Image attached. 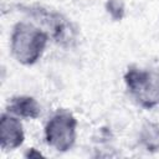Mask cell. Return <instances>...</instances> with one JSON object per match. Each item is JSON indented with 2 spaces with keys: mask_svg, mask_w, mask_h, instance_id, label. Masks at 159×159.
<instances>
[{
  "mask_svg": "<svg viewBox=\"0 0 159 159\" xmlns=\"http://www.w3.org/2000/svg\"><path fill=\"white\" fill-rule=\"evenodd\" d=\"M21 11L27 12L31 17L36 19L41 24H43L48 30H51V36L53 40L63 46V47H72L77 41V29L75 25L62 16L58 12L48 11L41 6H19Z\"/></svg>",
  "mask_w": 159,
  "mask_h": 159,
  "instance_id": "3957f363",
  "label": "cell"
},
{
  "mask_svg": "<svg viewBox=\"0 0 159 159\" xmlns=\"http://www.w3.org/2000/svg\"><path fill=\"white\" fill-rule=\"evenodd\" d=\"M106 10L114 21H120L124 17V4L120 0H107Z\"/></svg>",
  "mask_w": 159,
  "mask_h": 159,
  "instance_id": "ba28073f",
  "label": "cell"
},
{
  "mask_svg": "<svg viewBox=\"0 0 159 159\" xmlns=\"http://www.w3.org/2000/svg\"><path fill=\"white\" fill-rule=\"evenodd\" d=\"M7 111L16 117L35 119L40 116L41 108L37 101L30 96H16L12 97L7 104Z\"/></svg>",
  "mask_w": 159,
  "mask_h": 159,
  "instance_id": "8992f818",
  "label": "cell"
},
{
  "mask_svg": "<svg viewBox=\"0 0 159 159\" xmlns=\"http://www.w3.org/2000/svg\"><path fill=\"white\" fill-rule=\"evenodd\" d=\"M77 119L68 111L56 112L45 127L46 143L58 152L70 150L76 142Z\"/></svg>",
  "mask_w": 159,
  "mask_h": 159,
  "instance_id": "277c9868",
  "label": "cell"
},
{
  "mask_svg": "<svg viewBox=\"0 0 159 159\" xmlns=\"http://www.w3.org/2000/svg\"><path fill=\"white\" fill-rule=\"evenodd\" d=\"M48 41V35L43 30L30 22H17L11 34L10 50L12 56L22 65L30 66L42 56Z\"/></svg>",
  "mask_w": 159,
  "mask_h": 159,
  "instance_id": "6da1fadb",
  "label": "cell"
},
{
  "mask_svg": "<svg viewBox=\"0 0 159 159\" xmlns=\"http://www.w3.org/2000/svg\"><path fill=\"white\" fill-rule=\"evenodd\" d=\"M139 143L148 152H159V123L147 122L139 133Z\"/></svg>",
  "mask_w": 159,
  "mask_h": 159,
  "instance_id": "52a82bcc",
  "label": "cell"
},
{
  "mask_svg": "<svg viewBox=\"0 0 159 159\" xmlns=\"http://www.w3.org/2000/svg\"><path fill=\"white\" fill-rule=\"evenodd\" d=\"M25 139L21 122L9 114L0 116V147L2 150H14L19 148Z\"/></svg>",
  "mask_w": 159,
  "mask_h": 159,
  "instance_id": "5b68a950",
  "label": "cell"
},
{
  "mask_svg": "<svg viewBox=\"0 0 159 159\" xmlns=\"http://www.w3.org/2000/svg\"><path fill=\"white\" fill-rule=\"evenodd\" d=\"M124 82L129 94L145 109L159 104V72L130 66L124 73Z\"/></svg>",
  "mask_w": 159,
  "mask_h": 159,
  "instance_id": "7a4b0ae2",
  "label": "cell"
},
{
  "mask_svg": "<svg viewBox=\"0 0 159 159\" xmlns=\"http://www.w3.org/2000/svg\"><path fill=\"white\" fill-rule=\"evenodd\" d=\"M25 157H27V158H34V157L40 158V157H42V154H41V153H39V152H36L34 148H31V149H29V150H27V153L25 154Z\"/></svg>",
  "mask_w": 159,
  "mask_h": 159,
  "instance_id": "9c48e42d",
  "label": "cell"
}]
</instances>
